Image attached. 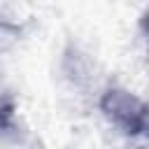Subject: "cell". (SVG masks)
<instances>
[{
  "label": "cell",
  "mask_w": 149,
  "mask_h": 149,
  "mask_svg": "<svg viewBox=\"0 0 149 149\" xmlns=\"http://www.w3.org/2000/svg\"><path fill=\"white\" fill-rule=\"evenodd\" d=\"M102 109L126 133H140L144 128L142 105L135 98H130L128 93H123V91H109L105 95V100H102Z\"/></svg>",
  "instance_id": "cell-1"
},
{
  "label": "cell",
  "mask_w": 149,
  "mask_h": 149,
  "mask_svg": "<svg viewBox=\"0 0 149 149\" xmlns=\"http://www.w3.org/2000/svg\"><path fill=\"white\" fill-rule=\"evenodd\" d=\"M144 28H147V30H149V14H147V16H144Z\"/></svg>",
  "instance_id": "cell-2"
}]
</instances>
